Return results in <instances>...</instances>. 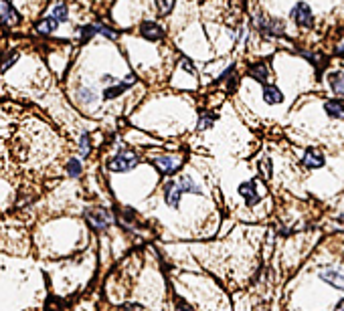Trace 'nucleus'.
I'll list each match as a JSON object with an SVG mask.
<instances>
[{
    "instance_id": "nucleus-11",
    "label": "nucleus",
    "mask_w": 344,
    "mask_h": 311,
    "mask_svg": "<svg viewBox=\"0 0 344 311\" xmlns=\"http://www.w3.org/2000/svg\"><path fill=\"white\" fill-rule=\"evenodd\" d=\"M142 34L148 38V40H160L162 36H164V30H162V26L160 24H156V22H142Z\"/></svg>"
},
{
    "instance_id": "nucleus-8",
    "label": "nucleus",
    "mask_w": 344,
    "mask_h": 311,
    "mask_svg": "<svg viewBox=\"0 0 344 311\" xmlns=\"http://www.w3.org/2000/svg\"><path fill=\"white\" fill-rule=\"evenodd\" d=\"M21 16L13 8L11 0H0V24H17Z\"/></svg>"
},
{
    "instance_id": "nucleus-26",
    "label": "nucleus",
    "mask_w": 344,
    "mask_h": 311,
    "mask_svg": "<svg viewBox=\"0 0 344 311\" xmlns=\"http://www.w3.org/2000/svg\"><path fill=\"white\" fill-rule=\"evenodd\" d=\"M17 59H19V55H17V53H13V55H11V57H9V59H7L3 65H0V71H7L9 67H13V63H15Z\"/></svg>"
},
{
    "instance_id": "nucleus-2",
    "label": "nucleus",
    "mask_w": 344,
    "mask_h": 311,
    "mask_svg": "<svg viewBox=\"0 0 344 311\" xmlns=\"http://www.w3.org/2000/svg\"><path fill=\"white\" fill-rule=\"evenodd\" d=\"M255 24H257V28H259L263 34H269V36H281V34L285 32L283 20H277V18H267V16L257 14V16H255Z\"/></svg>"
},
{
    "instance_id": "nucleus-23",
    "label": "nucleus",
    "mask_w": 344,
    "mask_h": 311,
    "mask_svg": "<svg viewBox=\"0 0 344 311\" xmlns=\"http://www.w3.org/2000/svg\"><path fill=\"white\" fill-rule=\"evenodd\" d=\"M89 150H91V146H89V136H83V138L79 140V152H81L83 158H85V156H89Z\"/></svg>"
},
{
    "instance_id": "nucleus-30",
    "label": "nucleus",
    "mask_w": 344,
    "mask_h": 311,
    "mask_svg": "<svg viewBox=\"0 0 344 311\" xmlns=\"http://www.w3.org/2000/svg\"><path fill=\"white\" fill-rule=\"evenodd\" d=\"M182 65H184V69H186V71H190V73H196V71H194V67L190 65V61H188V59H182Z\"/></svg>"
},
{
    "instance_id": "nucleus-7",
    "label": "nucleus",
    "mask_w": 344,
    "mask_h": 311,
    "mask_svg": "<svg viewBox=\"0 0 344 311\" xmlns=\"http://www.w3.org/2000/svg\"><path fill=\"white\" fill-rule=\"evenodd\" d=\"M326 164V158H324V154L316 148H310L306 150V154L302 156V166L304 168H310V170H316V168H322Z\"/></svg>"
},
{
    "instance_id": "nucleus-1",
    "label": "nucleus",
    "mask_w": 344,
    "mask_h": 311,
    "mask_svg": "<svg viewBox=\"0 0 344 311\" xmlns=\"http://www.w3.org/2000/svg\"><path fill=\"white\" fill-rule=\"evenodd\" d=\"M138 162H140V158L134 152H120L108 162V168L112 172H130L132 168L138 166Z\"/></svg>"
},
{
    "instance_id": "nucleus-31",
    "label": "nucleus",
    "mask_w": 344,
    "mask_h": 311,
    "mask_svg": "<svg viewBox=\"0 0 344 311\" xmlns=\"http://www.w3.org/2000/svg\"><path fill=\"white\" fill-rule=\"evenodd\" d=\"M334 311H344V299H340V303L336 305V309Z\"/></svg>"
},
{
    "instance_id": "nucleus-18",
    "label": "nucleus",
    "mask_w": 344,
    "mask_h": 311,
    "mask_svg": "<svg viewBox=\"0 0 344 311\" xmlns=\"http://www.w3.org/2000/svg\"><path fill=\"white\" fill-rule=\"evenodd\" d=\"M57 26H59V22H57L53 16H49L47 20L39 22L37 30H39V32H43V34H51V32H55V28H57Z\"/></svg>"
},
{
    "instance_id": "nucleus-27",
    "label": "nucleus",
    "mask_w": 344,
    "mask_h": 311,
    "mask_svg": "<svg viewBox=\"0 0 344 311\" xmlns=\"http://www.w3.org/2000/svg\"><path fill=\"white\" fill-rule=\"evenodd\" d=\"M122 311H142V307H140L138 303H126V305L122 307Z\"/></svg>"
},
{
    "instance_id": "nucleus-14",
    "label": "nucleus",
    "mask_w": 344,
    "mask_h": 311,
    "mask_svg": "<svg viewBox=\"0 0 344 311\" xmlns=\"http://www.w3.org/2000/svg\"><path fill=\"white\" fill-rule=\"evenodd\" d=\"M324 110H326L328 118H332V120H344V103L330 99V101L324 103Z\"/></svg>"
},
{
    "instance_id": "nucleus-29",
    "label": "nucleus",
    "mask_w": 344,
    "mask_h": 311,
    "mask_svg": "<svg viewBox=\"0 0 344 311\" xmlns=\"http://www.w3.org/2000/svg\"><path fill=\"white\" fill-rule=\"evenodd\" d=\"M176 309L178 311H192V307H188L184 301H178V305H176Z\"/></svg>"
},
{
    "instance_id": "nucleus-25",
    "label": "nucleus",
    "mask_w": 344,
    "mask_h": 311,
    "mask_svg": "<svg viewBox=\"0 0 344 311\" xmlns=\"http://www.w3.org/2000/svg\"><path fill=\"white\" fill-rule=\"evenodd\" d=\"M79 99L85 101V103H91V101L95 99V95H93L89 89H81V91H79Z\"/></svg>"
},
{
    "instance_id": "nucleus-21",
    "label": "nucleus",
    "mask_w": 344,
    "mask_h": 311,
    "mask_svg": "<svg viewBox=\"0 0 344 311\" xmlns=\"http://www.w3.org/2000/svg\"><path fill=\"white\" fill-rule=\"evenodd\" d=\"M51 16H53L57 22H65V20H67V8H65L63 4H59V6L53 10V14H51Z\"/></svg>"
},
{
    "instance_id": "nucleus-3",
    "label": "nucleus",
    "mask_w": 344,
    "mask_h": 311,
    "mask_svg": "<svg viewBox=\"0 0 344 311\" xmlns=\"http://www.w3.org/2000/svg\"><path fill=\"white\" fill-rule=\"evenodd\" d=\"M154 166L162 172V174H176L178 168L182 166V156H156L154 158Z\"/></svg>"
},
{
    "instance_id": "nucleus-20",
    "label": "nucleus",
    "mask_w": 344,
    "mask_h": 311,
    "mask_svg": "<svg viewBox=\"0 0 344 311\" xmlns=\"http://www.w3.org/2000/svg\"><path fill=\"white\" fill-rule=\"evenodd\" d=\"M156 4H158V10L162 14H168L174 8V0H156Z\"/></svg>"
},
{
    "instance_id": "nucleus-6",
    "label": "nucleus",
    "mask_w": 344,
    "mask_h": 311,
    "mask_svg": "<svg viewBox=\"0 0 344 311\" xmlns=\"http://www.w3.org/2000/svg\"><path fill=\"white\" fill-rule=\"evenodd\" d=\"M85 216H87V220H89V224H91L93 228H100V230H106V228L110 226V222H112L110 212H108V210H104V208L87 210V212H85Z\"/></svg>"
},
{
    "instance_id": "nucleus-19",
    "label": "nucleus",
    "mask_w": 344,
    "mask_h": 311,
    "mask_svg": "<svg viewBox=\"0 0 344 311\" xmlns=\"http://www.w3.org/2000/svg\"><path fill=\"white\" fill-rule=\"evenodd\" d=\"M93 34H97V24H87V26L81 28V40H83V42L89 40Z\"/></svg>"
},
{
    "instance_id": "nucleus-22",
    "label": "nucleus",
    "mask_w": 344,
    "mask_h": 311,
    "mask_svg": "<svg viewBox=\"0 0 344 311\" xmlns=\"http://www.w3.org/2000/svg\"><path fill=\"white\" fill-rule=\"evenodd\" d=\"M67 172H69V176H79V172H81V164L77 162V160H69L67 162Z\"/></svg>"
},
{
    "instance_id": "nucleus-16",
    "label": "nucleus",
    "mask_w": 344,
    "mask_h": 311,
    "mask_svg": "<svg viewBox=\"0 0 344 311\" xmlns=\"http://www.w3.org/2000/svg\"><path fill=\"white\" fill-rule=\"evenodd\" d=\"M176 182V186H178V190L184 194V192H190V194H201V190L196 188V184L188 178V176H180L178 180H174Z\"/></svg>"
},
{
    "instance_id": "nucleus-15",
    "label": "nucleus",
    "mask_w": 344,
    "mask_h": 311,
    "mask_svg": "<svg viewBox=\"0 0 344 311\" xmlns=\"http://www.w3.org/2000/svg\"><path fill=\"white\" fill-rule=\"evenodd\" d=\"M263 99H265V103H269V106H277V103L283 101V93L275 85H265L263 87Z\"/></svg>"
},
{
    "instance_id": "nucleus-4",
    "label": "nucleus",
    "mask_w": 344,
    "mask_h": 311,
    "mask_svg": "<svg viewBox=\"0 0 344 311\" xmlns=\"http://www.w3.org/2000/svg\"><path fill=\"white\" fill-rule=\"evenodd\" d=\"M318 277H320L322 281H326L328 285H332V287L344 291V269H338V267H324V269L318 271Z\"/></svg>"
},
{
    "instance_id": "nucleus-9",
    "label": "nucleus",
    "mask_w": 344,
    "mask_h": 311,
    "mask_svg": "<svg viewBox=\"0 0 344 311\" xmlns=\"http://www.w3.org/2000/svg\"><path fill=\"white\" fill-rule=\"evenodd\" d=\"M162 192H164V200H166V204H168V206H172V208H178L180 198H182V192L178 190L176 182H174V180L166 182V184H164V188H162Z\"/></svg>"
},
{
    "instance_id": "nucleus-28",
    "label": "nucleus",
    "mask_w": 344,
    "mask_h": 311,
    "mask_svg": "<svg viewBox=\"0 0 344 311\" xmlns=\"http://www.w3.org/2000/svg\"><path fill=\"white\" fill-rule=\"evenodd\" d=\"M213 120H215V118H203V120H201V124H199V130H205V128H209V126L213 124Z\"/></svg>"
},
{
    "instance_id": "nucleus-17",
    "label": "nucleus",
    "mask_w": 344,
    "mask_h": 311,
    "mask_svg": "<svg viewBox=\"0 0 344 311\" xmlns=\"http://www.w3.org/2000/svg\"><path fill=\"white\" fill-rule=\"evenodd\" d=\"M249 75H251L253 79H257L259 83H265V81H267L269 71H267V67H265L263 63H257V65H253V67L249 69Z\"/></svg>"
},
{
    "instance_id": "nucleus-10",
    "label": "nucleus",
    "mask_w": 344,
    "mask_h": 311,
    "mask_svg": "<svg viewBox=\"0 0 344 311\" xmlns=\"http://www.w3.org/2000/svg\"><path fill=\"white\" fill-rule=\"evenodd\" d=\"M239 194L245 198V202L251 204V206L259 202V194H257V188H255V182L253 180L251 182H243L239 186Z\"/></svg>"
},
{
    "instance_id": "nucleus-5",
    "label": "nucleus",
    "mask_w": 344,
    "mask_h": 311,
    "mask_svg": "<svg viewBox=\"0 0 344 311\" xmlns=\"http://www.w3.org/2000/svg\"><path fill=\"white\" fill-rule=\"evenodd\" d=\"M289 14L300 26H312L314 24V14H312V8H310L308 2H298L296 6L291 8Z\"/></svg>"
},
{
    "instance_id": "nucleus-13",
    "label": "nucleus",
    "mask_w": 344,
    "mask_h": 311,
    "mask_svg": "<svg viewBox=\"0 0 344 311\" xmlns=\"http://www.w3.org/2000/svg\"><path fill=\"white\" fill-rule=\"evenodd\" d=\"M328 83H330V89L334 91V95L344 99V73H340V71L330 73L328 75Z\"/></svg>"
},
{
    "instance_id": "nucleus-24",
    "label": "nucleus",
    "mask_w": 344,
    "mask_h": 311,
    "mask_svg": "<svg viewBox=\"0 0 344 311\" xmlns=\"http://www.w3.org/2000/svg\"><path fill=\"white\" fill-rule=\"evenodd\" d=\"M97 32L100 34H104V36H108V38H118V32L116 30H112V28H108V26H104V24H97Z\"/></svg>"
},
{
    "instance_id": "nucleus-12",
    "label": "nucleus",
    "mask_w": 344,
    "mask_h": 311,
    "mask_svg": "<svg viewBox=\"0 0 344 311\" xmlns=\"http://www.w3.org/2000/svg\"><path fill=\"white\" fill-rule=\"evenodd\" d=\"M136 83V77L134 75H128L126 79H124V83H120V85H114V87H110V89H106L104 91V97L106 99H114V97H118V95H122L130 85H134Z\"/></svg>"
}]
</instances>
